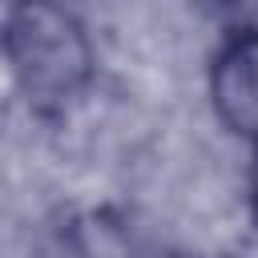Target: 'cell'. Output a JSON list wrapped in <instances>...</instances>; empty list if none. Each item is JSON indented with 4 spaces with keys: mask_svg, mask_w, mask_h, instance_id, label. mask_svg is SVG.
Returning a JSON list of instances; mask_svg holds the SVG:
<instances>
[{
    "mask_svg": "<svg viewBox=\"0 0 258 258\" xmlns=\"http://www.w3.org/2000/svg\"><path fill=\"white\" fill-rule=\"evenodd\" d=\"M8 56L28 101L40 109L73 101L93 73V52L81 24L48 0L24 4V12L8 24Z\"/></svg>",
    "mask_w": 258,
    "mask_h": 258,
    "instance_id": "1",
    "label": "cell"
},
{
    "mask_svg": "<svg viewBox=\"0 0 258 258\" xmlns=\"http://www.w3.org/2000/svg\"><path fill=\"white\" fill-rule=\"evenodd\" d=\"M210 97L230 133L258 141V28H242L222 44L210 73Z\"/></svg>",
    "mask_w": 258,
    "mask_h": 258,
    "instance_id": "2",
    "label": "cell"
},
{
    "mask_svg": "<svg viewBox=\"0 0 258 258\" xmlns=\"http://www.w3.org/2000/svg\"><path fill=\"white\" fill-rule=\"evenodd\" d=\"M210 4H222V8H246V4H258V0H210Z\"/></svg>",
    "mask_w": 258,
    "mask_h": 258,
    "instance_id": "3",
    "label": "cell"
},
{
    "mask_svg": "<svg viewBox=\"0 0 258 258\" xmlns=\"http://www.w3.org/2000/svg\"><path fill=\"white\" fill-rule=\"evenodd\" d=\"M250 202H254V214H258V165H254V181H250Z\"/></svg>",
    "mask_w": 258,
    "mask_h": 258,
    "instance_id": "4",
    "label": "cell"
},
{
    "mask_svg": "<svg viewBox=\"0 0 258 258\" xmlns=\"http://www.w3.org/2000/svg\"><path fill=\"white\" fill-rule=\"evenodd\" d=\"M16 4H36V0H16Z\"/></svg>",
    "mask_w": 258,
    "mask_h": 258,
    "instance_id": "5",
    "label": "cell"
}]
</instances>
